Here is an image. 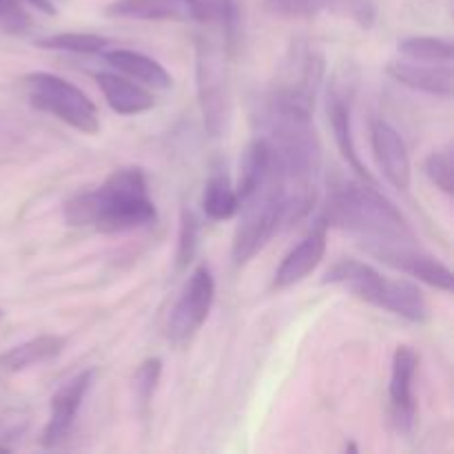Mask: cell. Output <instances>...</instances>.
<instances>
[{
  "label": "cell",
  "mask_w": 454,
  "mask_h": 454,
  "mask_svg": "<svg viewBox=\"0 0 454 454\" xmlns=\"http://www.w3.org/2000/svg\"><path fill=\"white\" fill-rule=\"evenodd\" d=\"M71 226H91L100 233H127L158 220L142 168H118L98 189L80 193L65 204Z\"/></svg>",
  "instance_id": "cell-1"
},
{
  "label": "cell",
  "mask_w": 454,
  "mask_h": 454,
  "mask_svg": "<svg viewBox=\"0 0 454 454\" xmlns=\"http://www.w3.org/2000/svg\"><path fill=\"white\" fill-rule=\"evenodd\" d=\"M324 226L348 231L366 242H403L411 229L402 213L371 182H344L324 207Z\"/></svg>",
  "instance_id": "cell-2"
},
{
  "label": "cell",
  "mask_w": 454,
  "mask_h": 454,
  "mask_svg": "<svg viewBox=\"0 0 454 454\" xmlns=\"http://www.w3.org/2000/svg\"><path fill=\"white\" fill-rule=\"evenodd\" d=\"M29 89V102L40 111L56 115L65 124L84 136H96L100 131V118L98 109L87 93L75 84L67 82L65 78L44 71H35L25 78Z\"/></svg>",
  "instance_id": "cell-3"
},
{
  "label": "cell",
  "mask_w": 454,
  "mask_h": 454,
  "mask_svg": "<svg viewBox=\"0 0 454 454\" xmlns=\"http://www.w3.org/2000/svg\"><path fill=\"white\" fill-rule=\"evenodd\" d=\"M324 78V58L315 44L297 40L279 67L278 80L270 91V100L279 105L295 106V109L313 114L315 98Z\"/></svg>",
  "instance_id": "cell-4"
},
{
  "label": "cell",
  "mask_w": 454,
  "mask_h": 454,
  "mask_svg": "<svg viewBox=\"0 0 454 454\" xmlns=\"http://www.w3.org/2000/svg\"><path fill=\"white\" fill-rule=\"evenodd\" d=\"M198 96L202 105L204 127L213 137L226 129L231 115L229 78H226L224 53L217 44L198 43Z\"/></svg>",
  "instance_id": "cell-5"
},
{
  "label": "cell",
  "mask_w": 454,
  "mask_h": 454,
  "mask_svg": "<svg viewBox=\"0 0 454 454\" xmlns=\"http://www.w3.org/2000/svg\"><path fill=\"white\" fill-rule=\"evenodd\" d=\"M215 300V279L207 264L198 266L186 279L171 315H168L167 335L173 344H186L207 322Z\"/></svg>",
  "instance_id": "cell-6"
},
{
  "label": "cell",
  "mask_w": 454,
  "mask_h": 454,
  "mask_svg": "<svg viewBox=\"0 0 454 454\" xmlns=\"http://www.w3.org/2000/svg\"><path fill=\"white\" fill-rule=\"evenodd\" d=\"M368 253L380 262L388 264L390 269H397L402 273L426 282L428 286L439 291L452 293V273L443 262L428 255L424 251L406 247V242H366Z\"/></svg>",
  "instance_id": "cell-7"
},
{
  "label": "cell",
  "mask_w": 454,
  "mask_h": 454,
  "mask_svg": "<svg viewBox=\"0 0 454 454\" xmlns=\"http://www.w3.org/2000/svg\"><path fill=\"white\" fill-rule=\"evenodd\" d=\"M93 377H96L93 371H82L58 388V393L51 399V419L44 428L43 446L56 448L58 443L69 437L80 406H82L84 397H87L93 386Z\"/></svg>",
  "instance_id": "cell-8"
},
{
  "label": "cell",
  "mask_w": 454,
  "mask_h": 454,
  "mask_svg": "<svg viewBox=\"0 0 454 454\" xmlns=\"http://www.w3.org/2000/svg\"><path fill=\"white\" fill-rule=\"evenodd\" d=\"M371 145L377 160V167L384 173L386 180L399 191L411 189V155H408L406 142L402 140L397 129H393L384 120H377L372 124Z\"/></svg>",
  "instance_id": "cell-9"
},
{
  "label": "cell",
  "mask_w": 454,
  "mask_h": 454,
  "mask_svg": "<svg viewBox=\"0 0 454 454\" xmlns=\"http://www.w3.org/2000/svg\"><path fill=\"white\" fill-rule=\"evenodd\" d=\"M419 355L411 346H399L393 355V371H390V402H393V415L399 424V430H412L415 424V395H412V381H415Z\"/></svg>",
  "instance_id": "cell-10"
},
{
  "label": "cell",
  "mask_w": 454,
  "mask_h": 454,
  "mask_svg": "<svg viewBox=\"0 0 454 454\" xmlns=\"http://www.w3.org/2000/svg\"><path fill=\"white\" fill-rule=\"evenodd\" d=\"M324 253H326V226L317 222V226L284 257L278 273H275L273 286L288 288L293 284H300L301 279L309 278L317 269L319 262L324 260Z\"/></svg>",
  "instance_id": "cell-11"
},
{
  "label": "cell",
  "mask_w": 454,
  "mask_h": 454,
  "mask_svg": "<svg viewBox=\"0 0 454 454\" xmlns=\"http://www.w3.org/2000/svg\"><path fill=\"white\" fill-rule=\"evenodd\" d=\"M388 75H393L399 84L415 89V91H424L437 98H452V89H454L452 65L393 60L388 65Z\"/></svg>",
  "instance_id": "cell-12"
},
{
  "label": "cell",
  "mask_w": 454,
  "mask_h": 454,
  "mask_svg": "<svg viewBox=\"0 0 454 454\" xmlns=\"http://www.w3.org/2000/svg\"><path fill=\"white\" fill-rule=\"evenodd\" d=\"M328 118H331L333 133H335L337 149H340L341 158L348 162V167L362 177L364 182H371L372 176L368 173V168L364 167L362 158L357 153V145H355L353 137V118H350V98L346 93H341L340 89L331 93V100H328Z\"/></svg>",
  "instance_id": "cell-13"
},
{
  "label": "cell",
  "mask_w": 454,
  "mask_h": 454,
  "mask_svg": "<svg viewBox=\"0 0 454 454\" xmlns=\"http://www.w3.org/2000/svg\"><path fill=\"white\" fill-rule=\"evenodd\" d=\"M98 87L105 96L106 105L120 115H137L153 109L155 98L145 87L136 84L133 80L115 74H98Z\"/></svg>",
  "instance_id": "cell-14"
},
{
  "label": "cell",
  "mask_w": 454,
  "mask_h": 454,
  "mask_svg": "<svg viewBox=\"0 0 454 454\" xmlns=\"http://www.w3.org/2000/svg\"><path fill=\"white\" fill-rule=\"evenodd\" d=\"M377 309L390 310L408 322L424 324L428 319V301L419 286H415L408 279H384L380 297H377Z\"/></svg>",
  "instance_id": "cell-15"
},
{
  "label": "cell",
  "mask_w": 454,
  "mask_h": 454,
  "mask_svg": "<svg viewBox=\"0 0 454 454\" xmlns=\"http://www.w3.org/2000/svg\"><path fill=\"white\" fill-rule=\"evenodd\" d=\"M105 60L118 71L127 74L129 78L140 80L142 84H149L153 89H168L173 84L171 74L158 60H153V58L145 56L140 51L111 49V51H105Z\"/></svg>",
  "instance_id": "cell-16"
},
{
  "label": "cell",
  "mask_w": 454,
  "mask_h": 454,
  "mask_svg": "<svg viewBox=\"0 0 454 454\" xmlns=\"http://www.w3.org/2000/svg\"><path fill=\"white\" fill-rule=\"evenodd\" d=\"M65 348V340L58 335H40L35 340L18 344L13 348L4 350L0 355V368L7 372H20L27 368L35 366V364L49 362V359L58 357Z\"/></svg>",
  "instance_id": "cell-17"
},
{
  "label": "cell",
  "mask_w": 454,
  "mask_h": 454,
  "mask_svg": "<svg viewBox=\"0 0 454 454\" xmlns=\"http://www.w3.org/2000/svg\"><path fill=\"white\" fill-rule=\"evenodd\" d=\"M106 16L131 20H182L189 9L177 0H115L106 7Z\"/></svg>",
  "instance_id": "cell-18"
},
{
  "label": "cell",
  "mask_w": 454,
  "mask_h": 454,
  "mask_svg": "<svg viewBox=\"0 0 454 454\" xmlns=\"http://www.w3.org/2000/svg\"><path fill=\"white\" fill-rule=\"evenodd\" d=\"M202 208L207 213L208 220H229L238 213L239 208V198L238 191L231 184V177L226 176L224 168H215L211 173V177L207 180L204 186V198H202Z\"/></svg>",
  "instance_id": "cell-19"
},
{
  "label": "cell",
  "mask_w": 454,
  "mask_h": 454,
  "mask_svg": "<svg viewBox=\"0 0 454 454\" xmlns=\"http://www.w3.org/2000/svg\"><path fill=\"white\" fill-rule=\"evenodd\" d=\"M399 51L415 62H430V65H452V43L446 38L433 35H415L399 43Z\"/></svg>",
  "instance_id": "cell-20"
},
{
  "label": "cell",
  "mask_w": 454,
  "mask_h": 454,
  "mask_svg": "<svg viewBox=\"0 0 454 454\" xmlns=\"http://www.w3.org/2000/svg\"><path fill=\"white\" fill-rule=\"evenodd\" d=\"M35 44L51 51L69 53H105L111 44L109 38L96 34H53L47 38L35 40Z\"/></svg>",
  "instance_id": "cell-21"
},
{
  "label": "cell",
  "mask_w": 454,
  "mask_h": 454,
  "mask_svg": "<svg viewBox=\"0 0 454 454\" xmlns=\"http://www.w3.org/2000/svg\"><path fill=\"white\" fill-rule=\"evenodd\" d=\"M191 18H198L202 22L220 25L229 34H233L238 25V7L233 0H184Z\"/></svg>",
  "instance_id": "cell-22"
},
{
  "label": "cell",
  "mask_w": 454,
  "mask_h": 454,
  "mask_svg": "<svg viewBox=\"0 0 454 454\" xmlns=\"http://www.w3.org/2000/svg\"><path fill=\"white\" fill-rule=\"evenodd\" d=\"M200 238V222L195 213L189 207L182 208L180 215V238H177V253H176V269L184 270L193 262L195 251H198Z\"/></svg>",
  "instance_id": "cell-23"
},
{
  "label": "cell",
  "mask_w": 454,
  "mask_h": 454,
  "mask_svg": "<svg viewBox=\"0 0 454 454\" xmlns=\"http://www.w3.org/2000/svg\"><path fill=\"white\" fill-rule=\"evenodd\" d=\"M426 176L430 177L437 189H442L443 193L450 195L454 189V155L452 146H443V149L434 151V153L428 155L424 164Z\"/></svg>",
  "instance_id": "cell-24"
},
{
  "label": "cell",
  "mask_w": 454,
  "mask_h": 454,
  "mask_svg": "<svg viewBox=\"0 0 454 454\" xmlns=\"http://www.w3.org/2000/svg\"><path fill=\"white\" fill-rule=\"evenodd\" d=\"M160 375H162V362L158 357L155 359H146L136 372V395L137 402L142 406H149V402L153 399L155 388H158Z\"/></svg>",
  "instance_id": "cell-25"
},
{
  "label": "cell",
  "mask_w": 454,
  "mask_h": 454,
  "mask_svg": "<svg viewBox=\"0 0 454 454\" xmlns=\"http://www.w3.org/2000/svg\"><path fill=\"white\" fill-rule=\"evenodd\" d=\"M0 25L9 31H16L27 25V18L18 0H0Z\"/></svg>",
  "instance_id": "cell-26"
},
{
  "label": "cell",
  "mask_w": 454,
  "mask_h": 454,
  "mask_svg": "<svg viewBox=\"0 0 454 454\" xmlns=\"http://www.w3.org/2000/svg\"><path fill=\"white\" fill-rule=\"evenodd\" d=\"M27 3H29L31 7L40 9L43 13H49V16H56V13H58V7H56V3H53V0H27Z\"/></svg>",
  "instance_id": "cell-27"
},
{
  "label": "cell",
  "mask_w": 454,
  "mask_h": 454,
  "mask_svg": "<svg viewBox=\"0 0 454 454\" xmlns=\"http://www.w3.org/2000/svg\"><path fill=\"white\" fill-rule=\"evenodd\" d=\"M177 3H182V4H184V0H177ZM184 7H186V4H184ZM189 16H191V13H189Z\"/></svg>",
  "instance_id": "cell-28"
},
{
  "label": "cell",
  "mask_w": 454,
  "mask_h": 454,
  "mask_svg": "<svg viewBox=\"0 0 454 454\" xmlns=\"http://www.w3.org/2000/svg\"><path fill=\"white\" fill-rule=\"evenodd\" d=\"M0 317H3V310H0Z\"/></svg>",
  "instance_id": "cell-29"
}]
</instances>
